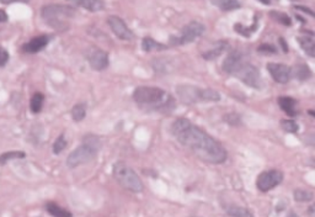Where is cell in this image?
Listing matches in <instances>:
<instances>
[{"mask_svg": "<svg viewBox=\"0 0 315 217\" xmlns=\"http://www.w3.org/2000/svg\"><path fill=\"white\" fill-rule=\"evenodd\" d=\"M171 134L201 161L212 164H222L227 161L228 153L224 147L185 117H180L172 122Z\"/></svg>", "mask_w": 315, "mask_h": 217, "instance_id": "1", "label": "cell"}, {"mask_svg": "<svg viewBox=\"0 0 315 217\" xmlns=\"http://www.w3.org/2000/svg\"><path fill=\"white\" fill-rule=\"evenodd\" d=\"M101 149V141L95 135H86L83 139V143L76 147L67 158V165L71 169L83 165L93 161L97 156Z\"/></svg>", "mask_w": 315, "mask_h": 217, "instance_id": "2", "label": "cell"}, {"mask_svg": "<svg viewBox=\"0 0 315 217\" xmlns=\"http://www.w3.org/2000/svg\"><path fill=\"white\" fill-rule=\"evenodd\" d=\"M133 99L139 105L150 106L153 108H169V105L174 106L171 96L156 86H138L133 91Z\"/></svg>", "mask_w": 315, "mask_h": 217, "instance_id": "3", "label": "cell"}, {"mask_svg": "<svg viewBox=\"0 0 315 217\" xmlns=\"http://www.w3.org/2000/svg\"><path fill=\"white\" fill-rule=\"evenodd\" d=\"M74 15H75V9L68 5H61V4H50L41 9V16L43 20L57 30L68 28L67 21L74 18Z\"/></svg>", "mask_w": 315, "mask_h": 217, "instance_id": "4", "label": "cell"}, {"mask_svg": "<svg viewBox=\"0 0 315 217\" xmlns=\"http://www.w3.org/2000/svg\"><path fill=\"white\" fill-rule=\"evenodd\" d=\"M176 94L180 101L184 104L215 103L220 100V94L215 89H203L194 85L176 86Z\"/></svg>", "mask_w": 315, "mask_h": 217, "instance_id": "5", "label": "cell"}, {"mask_svg": "<svg viewBox=\"0 0 315 217\" xmlns=\"http://www.w3.org/2000/svg\"><path fill=\"white\" fill-rule=\"evenodd\" d=\"M112 174H114L115 180L122 188L128 190V191L136 192L137 194V192H142L144 190V184L141 178L124 162H117V163H115Z\"/></svg>", "mask_w": 315, "mask_h": 217, "instance_id": "6", "label": "cell"}, {"mask_svg": "<svg viewBox=\"0 0 315 217\" xmlns=\"http://www.w3.org/2000/svg\"><path fill=\"white\" fill-rule=\"evenodd\" d=\"M204 31H206V27H204L203 24L198 23V21H191L186 26H184L179 36H171L170 43L172 46L187 45V43L194 42L196 38L201 37Z\"/></svg>", "mask_w": 315, "mask_h": 217, "instance_id": "7", "label": "cell"}, {"mask_svg": "<svg viewBox=\"0 0 315 217\" xmlns=\"http://www.w3.org/2000/svg\"><path fill=\"white\" fill-rule=\"evenodd\" d=\"M233 76L237 77L240 81L246 84L247 86H251L254 89H260L262 86V79L260 71L257 69V67H255L251 63H247V62H242L238 67Z\"/></svg>", "mask_w": 315, "mask_h": 217, "instance_id": "8", "label": "cell"}, {"mask_svg": "<svg viewBox=\"0 0 315 217\" xmlns=\"http://www.w3.org/2000/svg\"><path fill=\"white\" fill-rule=\"evenodd\" d=\"M283 182V173L278 169L266 170L261 173L256 179V188L262 192H267L275 189Z\"/></svg>", "mask_w": 315, "mask_h": 217, "instance_id": "9", "label": "cell"}, {"mask_svg": "<svg viewBox=\"0 0 315 217\" xmlns=\"http://www.w3.org/2000/svg\"><path fill=\"white\" fill-rule=\"evenodd\" d=\"M107 24H109L112 32H114L120 40L129 41L134 37L133 32L129 30L128 26L126 25V23H124L121 18H119V16H109V18H107Z\"/></svg>", "mask_w": 315, "mask_h": 217, "instance_id": "10", "label": "cell"}, {"mask_svg": "<svg viewBox=\"0 0 315 217\" xmlns=\"http://www.w3.org/2000/svg\"><path fill=\"white\" fill-rule=\"evenodd\" d=\"M267 71L272 79L280 84H287L292 78V69L282 63H267Z\"/></svg>", "mask_w": 315, "mask_h": 217, "instance_id": "11", "label": "cell"}, {"mask_svg": "<svg viewBox=\"0 0 315 217\" xmlns=\"http://www.w3.org/2000/svg\"><path fill=\"white\" fill-rule=\"evenodd\" d=\"M88 62L95 71H103L109 67V53L100 48H93L89 51Z\"/></svg>", "mask_w": 315, "mask_h": 217, "instance_id": "12", "label": "cell"}, {"mask_svg": "<svg viewBox=\"0 0 315 217\" xmlns=\"http://www.w3.org/2000/svg\"><path fill=\"white\" fill-rule=\"evenodd\" d=\"M242 62H244V58H242V53H240L239 51H233V52H230L229 54H228L227 58L223 62V71H224L225 73L233 76L234 72L237 71L238 67H239Z\"/></svg>", "mask_w": 315, "mask_h": 217, "instance_id": "13", "label": "cell"}, {"mask_svg": "<svg viewBox=\"0 0 315 217\" xmlns=\"http://www.w3.org/2000/svg\"><path fill=\"white\" fill-rule=\"evenodd\" d=\"M48 42H49V37L48 36H37V37L31 38L27 43H25L23 47V51L26 53H37L40 51H42L48 45Z\"/></svg>", "mask_w": 315, "mask_h": 217, "instance_id": "14", "label": "cell"}, {"mask_svg": "<svg viewBox=\"0 0 315 217\" xmlns=\"http://www.w3.org/2000/svg\"><path fill=\"white\" fill-rule=\"evenodd\" d=\"M68 1L74 5L84 8L85 10L91 11V13H97V11L103 10V6H105L102 0H68Z\"/></svg>", "mask_w": 315, "mask_h": 217, "instance_id": "15", "label": "cell"}, {"mask_svg": "<svg viewBox=\"0 0 315 217\" xmlns=\"http://www.w3.org/2000/svg\"><path fill=\"white\" fill-rule=\"evenodd\" d=\"M228 48V41H218L212 48H209L208 51L202 53V57L207 61H213V59L218 58V57L224 52Z\"/></svg>", "mask_w": 315, "mask_h": 217, "instance_id": "16", "label": "cell"}, {"mask_svg": "<svg viewBox=\"0 0 315 217\" xmlns=\"http://www.w3.org/2000/svg\"><path fill=\"white\" fill-rule=\"evenodd\" d=\"M298 42H299L302 50L307 53L308 56L312 57V58L315 56V43L313 35L300 36V37H298Z\"/></svg>", "mask_w": 315, "mask_h": 217, "instance_id": "17", "label": "cell"}, {"mask_svg": "<svg viewBox=\"0 0 315 217\" xmlns=\"http://www.w3.org/2000/svg\"><path fill=\"white\" fill-rule=\"evenodd\" d=\"M278 104H280L281 108L288 115V116L293 117L295 116V100L290 96H281L278 99Z\"/></svg>", "mask_w": 315, "mask_h": 217, "instance_id": "18", "label": "cell"}, {"mask_svg": "<svg viewBox=\"0 0 315 217\" xmlns=\"http://www.w3.org/2000/svg\"><path fill=\"white\" fill-rule=\"evenodd\" d=\"M46 210L49 215H52L53 217H73L72 212H69L68 210L63 209L59 205H57L56 202H48L46 205Z\"/></svg>", "mask_w": 315, "mask_h": 217, "instance_id": "19", "label": "cell"}, {"mask_svg": "<svg viewBox=\"0 0 315 217\" xmlns=\"http://www.w3.org/2000/svg\"><path fill=\"white\" fill-rule=\"evenodd\" d=\"M167 48V46L163 45V43L156 42V41L153 40L151 37H144L143 41H142V50L145 51V52H151V51H165Z\"/></svg>", "mask_w": 315, "mask_h": 217, "instance_id": "20", "label": "cell"}, {"mask_svg": "<svg viewBox=\"0 0 315 217\" xmlns=\"http://www.w3.org/2000/svg\"><path fill=\"white\" fill-rule=\"evenodd\" d=\"M225 211L230 217H254V215L249 210L242 206H237V205H230L225 209Z\"/></svg>", "mask_w": 315, "mask_h": 217, "instance_id": "21", "label": "cell"}, {"mask_svg": "<svg viewBox=\"0 0 315 217\" xmlns=\"http://www.w3.org/2000/svg\"><path fill=\"white\" fill-rule=\"evenodd\" d=\"M292 76H294L295 78L299 79V81H307L310 76H312V72H310L309 67L307 64H297L294 67V69L292 71Z\"/></svg>", "mask_w": 315, "mask_h": 217, "instance_id": "22", "label": "cell"}, {"mask_svg": "<svg viewBox=\"0 0 315 217\" xmlns=\"http://www.w3.org/2000/svg\"><path fill=\"white\" fill-rule=\"evenodd\" d=\"M43 101H45V96H43V94H41V93L33 94L32 98H31V101H30L31 111H32L33 114H38V112L42 110Z\"/></svg>", "mask_w": 315, "mask_h": 217, "instance_id": "23", "label": "cell"}, {"mask_svg": "<svg viewBox=\"0 0 315 217\" xmlns=\"http://www.w3.org/2000/svg\"><path fill=\"white\" fill-rule=\"evenodd\" d=\"M293 197L298 202H309L314 199V194L307 189H295L293 191Z\"/></svg>", "mask_w": 315, "mask_h": 217, "instance_id": "24", "label": "cell"}, {"mask_svg": "<svg viewBox=\"0 0 315 217\" xmlns=\"http://www.w3.org/2000/svg\"><path fill=\"white\" fill-rule=\"evenodd\" d=\"M86 116V105L84 103L76 104L73 108H72V117L74 121L79 122L83 121Z\"/></svg>", "mask_w": 315, "mask_h": 217, "instance_id": "25", "label": "cell"}, {"mask_svg": "<svg viewBox=\"0 0 315 217\" xmlns=\"http://www.w3.org/2000/svg\"><path fill=\"white\" fill-rule=\"evenodd\" d=\"M26 154L25 152L21 151H13V152H6V153H3L0 156V164L4 165L8 162L13 161V159H23L25 158Z\"/></svg>", "mask_w": 315, "mask_h": 217, "instance_id": "26", "label": "cell"}, {"mask_svg": "<svg viewBox=\"0 0 315 217\" xmlns=\"http://www.w3.org/2000/svg\"><path fill=\"white\" fill-rule=\"evenodd\" d=\"M218 6L222 9L223 11H232L239 9L240 3L239 0H219L218 1Z\"/></svg>", "mask_w": 315, "mask_h": 217, "instance_id": "27", "label": "cell"}, {"mask_svg": "<svg viewBox=\"0 0 315 217\" xmlns=\"http://www.w3.org/2000/svg\"><path fill=\"white\" fill-rule=\"evenodd\" d=\"M256 27H257V19H255L254 24H252L250 27H244L242 24H235L234 25V30L237 31V32H239L240 35L245 36V37H249V36L251 35L255 30H256Z\"/></svg>", "mask_w": 315, "mask_h": 217, "instance_id": "28", "label": "cell"}, {"mask_svg": "<svg viewBox=\"0 0 315 217\" xmlns=\"http://www.w3.org/2000/svg\"><path fill=\"white\" fill-rule=\"evenodd\" d=\"M270 16L273 19V20L277 21V23L282 24V25L291 26V24H292L290 16L286 15L285 13H280V11H271Z\"/></svg>", "mask_w": 315, "mask_h": 217, "instance_id": "29", "label": "cell"}, {"mask_svg": "<svg viewBox=\"0 0 315 217\" xmlns=\"http://www.w3.org/2000/svg\"><path fill=\"white\" fill-rule=\"evenodd\" d=\"M281 126H282V129L285 130L286 132H290V134H295V132H298V130H299V126H298L297 122L291 119L282 120V121H281Z\"/></svg>", "mask_w": 315, "mask_h": 217, "instance_id": "30", "label": "cell"}, {"mask_svg": "<svg viewBox=\"0 0 315 217\" xmlns=\"http://www.w3.org/2000/svg\"><path fill=\"white\" fill-rule=\"evenodd\" d=\"M66 147H67V139L63 135H61V136H59L58 138L56 139V142L53 143V153L54 154L62 153V152L66 149Z\"/></svg>", "mask_w": 315, "mask_h": 217, "instance_id": "31", "label": "cell"}, {"mask_svg": "<svg viewBox=\"0 0 315 217\" xmlns=\"http://www.w3.org/2000/svg\"><path fill=\"white\" fill-rule=\"evenodd\" d=\"M224 121L228 122L229 125H232V126H237V125H240V116L239 115L234 114V112H232V114H227L224 116Z\"/></svg>", "mask_w": 315, "mask_h": 217, "instance_id": "32", "label": "cell"}, {"mask_svg": "<svg viewBox=\"0 0 315 217\" xmlns=\"http://www.w3.org/2000/svg\"><path fill=\"white\" fill-rule=\"evenodd\" d=\"M9 61L8 51L0 47V67H4Z\"/></svg>", "mask_w": 315, "mask_h": 217, "instance_id": "33", "label": "cell"}, {"mask_svg": "<svg viewBox=\"0 0 315 217\" xmlns=\"http://www.w3.org/2000/svg\"><path fill=\"white\" fill-rule=\"evenodd\" d=\"M259 52L261 53H276V48L272 45H261L259 47Z\"/></svg>", "mask_w": 315, "mask_h": 217, "instance_id": "34", "label": "cell"}, {"mask_svg": "<svg viewBox=\"0 0 315 217\" xmlns=\"http://www.w3.org/2000/svg\"><path fill=\"white\" fill-rule=\"evenodd\" d=\"M295 9H298V10H302L303 13H307V14H309L310 16H313L314 15V14H313V11L310 10L309 8H304V6H295Z\"/></svg>", "mask_w": 315, "mask_h": 217, "instance_id": "35", "label": "cell"}, {"mask_svg": "<svg viewBox=\"0 0 315 217\" xmlns=\"http://www.w3.org/2000/svg\"><path fill=\"white\" fill-rule=\"evenodd\" d=\"M8 21V14L4 10H0V23H5Z\"/></svg>", "mask_w": 315, "mask_h": 217, "instance_id": "36", "label": "cell"}, {"mask_svg": "<svg viewBox=\"0 0 315 217\" xmlns=\"http://www.w3.org/2000/svg\"><path fill=\"white\" fill-rule=\"evenodd\" d=\"M18 1H23V3H27L28 0H0V3H3V4H11V3H18Z\"/></svg>", "mask_w": 315, "mask_h": 217, "instance_id": "37", "label": "cell"}, {"mask_svg": "<svg viewBox=\"0 0 315 217\" xmlns=\"http://www.w3.org/2000/svg\"><path fill=\"white\" fill-rule=\"evenodd\" d=\"M280 43L282 45V48H283V52H287V45L285 43V40L283 38H280Z\"/></svg>", "mask_w": 315, "mask_h": 217, "instance_id": "38", "label": "cell"}, {"mask_svg": "<svg viewBox=\"0 0 315 217\" xmlns=\"http://www.w3.org/2000/svg\"><path fill=\"white\" fill-rule=\"evenodd\" d=\"M287 217H299V216H298V215H297V214H295V212L291 211V212H290V214H288V215H287Z\"/></svg>", "mask_w": 315, "mask_h": 217, "instance_id": "39", "label": "cell"}, {"mask_svg": "<svg viewBox=\"0 0 315 217\" xmlns=\"http://www.w3.org/2000/svg\"><path fill=\"white\" fill-rule=\"evenodd\" d=\"M259 1L262 4H265V5H268V4L271 3V0H259Z\"/></svg>", "mask_w": 315, "mask_h": 217, "instance_id": "40", "label": "cell"}, {"mask_svg": "<svg viewBox=\"0 0 315 217\" xmlns=\"http://www.w3.org/2000/svg\"><path fill=\"white\" fill-rule=\"evenodd\" d=\"M191 217H198V216H191Z\"/></svg>", "mask_w": 315, "mask_h": 217, "instance_id": "41", "label": "cell"}]
</instances>
